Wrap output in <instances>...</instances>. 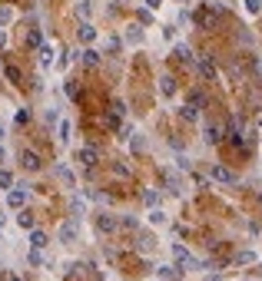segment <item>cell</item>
Returning <instances> with one entry per match:
<instances>
[{
	"label": "cell",
	"mask_w": 262,
	"mask_h": 281,
	"mask_svg": "<svg viewBox=\"0 0 262 281\" xmlns=\"http://www.w3.org/2000/svg\"><path fill=\"white\" fill-rule=\"evenodd\" d=\"M169 251H173V261H176L183 271H199V268H203V261H199L196 255H189V248H186V245H179V241H173V245H169Z\"/></svg>",
	"instance_id": "obj_1"
},
{
	"label": "cell",
	"mask_w": 262,
	"mask_h": 281,
	"mask_svg": "<svg viewBox=\"0 0 262 281\" xmlns=\"http://www.w3.org/2000/svg\"><path fill=\"white\" fill-rule=\"evenodd\" d=\"M56 235H60V241H63V245H73V241L80 238V222H77V218H70V222H63Z\"/></svg>",
	"instance_id": "obj_2"
},
{
	"label": "cell",
	"mask_w": 262,
	"mask_h": 281,
	"mask_svg": "<svg viewBox=\"0 0 262 281\" xmlns=\"http://www.w3.org/2000/svg\"><path fill=\"white\" fill-rule=\"evenodd\" d=\"M27 199H30V192H27V185L7 189V205H10V208H23V205H27Z\"/></svg>",
	"instance_id": "obj_3"
},
{
	"label": "cell",
	"mask_w": 262,
	"mask_h": 281,
	"mask_svg": "<svg viewBox=\"0 0 262 281\" xmlns=\"http://www.w3.org/2000/svg\"><path fill=\"white\" fill-rule=\"evenodd\" d=\"M77 40L83 46H90L93 40H97V27H93V20H80V27H77Z\"/></svg>",
	"instance_id": "obj_4"
},
{
	"label": "cell",
	"mask_w": 262,
	"mask_h": 281,
	"mask_svg": "<svg viewBox=\"0 0 262 281\" xmlns=\"http://www.w3.org/2000/svg\"><path fill=\"white\" fill-rule=\"evenodd\" d=\"M196 73L203 76V80H209V83H216V63H212L209 56H199L196 60Z\"/></svg>",
	"instance_id": "obj_5"
},
{
	"label": "cell",
	"mask_w": 262,
	"mask_h": 281,
	"mask_svg": "<svg viewBox=\"0 0 262 281\" xmlns=\"http://www.w3.org/2000/svg\"><path fill=\"white\" fill-rule=\"evenodd\" d=\"M209 175H212V182L236 185V172H232V169H226V165H212V169H209Z\"/></svg>",
	"instance_id": "obj_6"
},
{
	"label": "cell",
	"mask_w": 262,
	"mask_h": 281,
	"mask_svg": "<svg viewBox=\"0 0 262 281\" xmlns=\"http://www.w3.org/2000/svg\"><path fill=\"white\" fill-rule=\"evenodd\" d=\"M97 228L103 232V235H113V232L120 228V218H116V215H106V212H103V215H97Z\"/></svg>",
	"instance_id": "obj_7"
},
{
	"label": "cell",
	"mask_w": 262,
	"mask_h": 281,
	"mask_svg": "<svg viewBox=\"0 0 262 281\" xmlns=\"http://www.w3.org/2000/svg\"><path fill=\"white\" fill-rule=\"evenodd\" d=\"M20 165L27 169V172H37L44 162H40V156H37L33 149H23V152H20Z\"/></svg>",
	"instance_id": "obj_8"
},
{
	"label": "cell",
	"mask_w": 262,
	"mask_h": 281,
	"mask_svg": "<svg viewBox=\"0 0 262 281\" xmlns=\"http://www.w3.org/2000/svg\"><path fill=\"white\" fill-rule=\"evenodd\" d=\"M77 159L90 169V165H97V162H100V149H97V146H83V149L77 152Z\"/></svg>",
	"instance_id": "obj_9"
},
{
	"label": "cell",
	"mask_w": 262,
	"mask_h": 281,
	"mask_svg": "<svg viewBox=\"0 0 262 281\" xmlns=\"http://www.w3.org/2000/svg\"><path fill=\"white\" fill-rule=\"evenodd\" d=\"M156 275H159L163 281H179L186 271L179 268V265H159V268H156Z\"/></svg>",
	"instance_id": "obj_10"
},
{
	"label": "cell",
	"mask_w": 262,
	"mask_h": 281,
	"mask_svg": "<svg viewBox=\"0 0 262 281\" xmlns=\"http://www.w3.org/2000/svg\"><path fill=\"white\" fill-rule=\"evenodd\" d=\"M176 60H179L183 66H193V70H196V56H193V50H189L186 43H176Z\"/></svg>",
	"instance_id": "obj_11"
},
{
	"label": "cell",
	"mask_w": 262,
	"mask_h": 281,
	"mask_svg": "<svg viewBox=\"0 0 262 281\" xmlns=\"http://www.w3.org/2000/svg\"><path fill=\"white\" fill-rule=\"evenodd\" d=\"M143 40H146V33H143V23H130V27H126V43L140 46Z\"/></svg>",
	"instance_id": "obj_12"
},
{
	"label": "cell",
	"mask_w": 262,
	"mask_h": 281,
	"mask_svg": "<svg viewBox=\"0 0 262 281\" xmlns=\"http://www.w3.org/2000/svg\"><path fill=\"white\" fill-rule=\"evenodd\" d=\"M80 60H83V66H90V70H93V66H100V60H103V53H100L97 46H87V50L80 53Z\"/></svg>",
	"instance_id": "obj_13"
},
{
	"label": "cell",
	"mask_w": 262,
	"mask_h": 281,
	"mask_svg": "<svg viewBox=\"0 0 262 281\" xmlns=\"http://www.w3.org/2000/svg\"><path fill=\"white\" fill-rule=\"evenodd\" d=\"M73 10H77L80 20H93V10H97V3H93V0H77V7H73Z\"/></svg>",
	"instance_id": "obj_14"
},
{
	"label": "cell",
	"mask_w": 262,
	"mask_h": 281,
	"mask_svg": "<svg viewBox=\"0 0 262 281\" xmlns=\"http://www.w3.org/2000/svg\"><path fill=\"white\" fill-rule=\"evenodd\" d=\"M37 53H40V66H44V70H50V66H53V56H56L53 43H44L40 50H37Z\"/></svg>",
	"instance_id": "obj_15"
},
{
	"label": "cell",
	"mask_w": 262,
	"mask_h": 281,
	"mask_svg": "<svg viewBox=\"0 0 262 281\" xmlns=\"http://www.w3.org/2000/svg\"><path fill=\"white\" fill-rule=\"evenodd\" d=\"M222 132H226V126H212V122H209V126H206V142H209V146H219V142L226 139Z\"/></svg>",
	"instance_id": "obj_16"
},
{
	"label": "cell",
	"mask_w": 262,
	"mask_h": 281,
	"mask_svg": "<svg viewBox=\"0 0 262 281\" xmlns=\"http://www.w3.org/2000/svg\"><path fill=\"white\" fill-rule=\"evenodd\" d=\"M47 241H50V238H47V232H40V228H33V232H30V248H40V251H44Z\"/></svg>",
	"instance_id": "obj_17"
},
{
	"label": "cell",
	"mask_w": 262,
	"mask_h": 281,
	"mask_svg": "<svg viewBox=\"0 0 262 281\" xmlns=\"http://www.w3.org/2000/svg\"><path fill=\"white\" fill-rule=\"evenodd\" d=\"M256 261H259V255H256V251H249V248H246V251H239V255L232 258V265H239V268H242V265H256Z\"/></svg>",
	"instance_id": "obj_18"
},
{
	"label": "cell",
	"mask_w": 262,
	"mask_h": 281,
	"mask_svg": "<svg viewBox=\"0 0 262 281\" xmlns=\"http://www.w3.org/2000/svg\"><path fill=\"white\" fill-rule=\"evenodd\" d=\"M70 132H73L70 119H60V122H56V139H60V142H70Z\"/></svg>",
	"instance_id": "obj_19"
},
{
	"label": "cell",
	"mask_w": 262,
	"mask_h": 281,
	"mask_svg": "<svg viewBox=\"0 0 262 281\" xmlns=\"http://www.w3.org/2000/svg\"><path fill=\"white\" fill-rule=\"evenodd\" d=\"M153 245H156V238L150 235V232H140V235H136V248L140 251H150Z\"/></svg>",
	"instance_id": "obj_20"
},
{
	"label": "cell",
	"mask_w": 262,
	"mask_h": 281,
	"mask_svg": "<svg viewBox=\"0 0 262 281\" xmlns=\"http://www.w3.org/2000/svg\"><path fill=\"white\" fill-rule=\"evenodd\" d=\"M159 93H163L166 99L176 93V80H173V76H163V80H159Z\"/></svg>",
	"instance_id": "obj_21"
},
{
	"label": "cell",
	"mask_w": 262,
	"mask_h": 281,
	"mask_svg": "<svg viewBox=\"0 0 262 281\" xmlns=\"http://www.w3.org/2000/svg\"><path fill=\"white\" fill-rule=\"evenodd\" d=\"M44 43H47V40H44V33H40V30H30V33H27V46H33V50H40Z\"/></svg>",
	"instance_id": "obj_22"
},
{
	"label": "cell",
	"mask_w": 262,
	"mask_h": 281,
	"mask_svg": "<svg viewBox=\"0 0 262 281\" xmlns=\"http://www.w3.org/2000/svg\"><path fill=\"white\" fill-rule=\"evenodd\" d=\"M143 202H146L150 208H156L159 205V192H156V189H143Z\"/></svg>",
	"instance_id": "obj_23"
},
{
	"label": "cell",
	"mask_w": 262,
	"mask_h": 281,
	"mask_svg": "<svg viewBox=\"0 0 262 281\" xmlns=\"http://www.w3.org/2000/svg\"><path fill=\"white\" fill-rule=\"evenodd\" d=\"M189 106H209V99H206V93H199V89H193V93H189Z\"/></svg>",
	"instance_id": "obj_24"
},
{
	"label": "cell",
	"mask_w": 262,
	"mask_h": 281,
	"mask_svg": "<svg viewBox=\"0 0 262 281\" xmlns=\"http://www.w3.org/2000/svg\"><path fill=\"white\" fill-rule=\"evenodd\" d=\"M169 218H166L163 208H150V225H166Z\"/></svg>",
	"instance_id": "obj_25"
},
{
	"label": "cell",
	"mask_w": 262,
	"mask_h": 281,
	"mask_svg": "<svg viewBox=\"0 0 262 281\" xmlns=\"http://www.w3.org/2000/svg\"><path fill=\"white\" fill-rule=\"evenodd\" d=\"M3 73H7V80H10V83H23V73H20V66L7 63V70H3Z\"/></svg>",
	"instance_id": "obj_26"
},
{
	"label": "cell",
	"mask_w": 262,
	"mask_h": 281,
	"mask_svg": "<svg viewBox=\"0 0 262 281\" xmlns=\"http://www.w3.org/2000/svg\"><path fill=\"white\" fill-rule=\"evenodd\" d=\"M179 116H183L186 122H196V119H199V109H196V106H189V103H186V106L179 109Z\"/></svg>",
	"instance_id": "obj_27"
},
{
	"label": "cell",
	"mask_w": 262,
	"mask_h": 281,
	"mask_svg": "<svg viewBox=\"0 0 262 281\" xmlns=\"http://www.w3.org/2000/svg\"><path fill=\"white\" fill-rule=\"evenodd\" d=\"M166 192H169V195H179V192H183V189H179V179L169 175V172H166Z\"/></svg>",
	"instance_id": "obj_28"
},
{
	"label": "cell",
	"mask_w": 262,
	"mask_h": 281,
	"mask_svg": "<svg viewBox=\"0 0 262 281\" xmlns=\"http://www.w3.org/2000/svg\"><path fill=\"white\" fill-rule=\"evenodd\" d=\"M242 3H246V13L249 17H259L262 13V0H242Z\"/></svg>",
	"instance_id": "obj_29"
},
{
	"label": "cell",
	"mask_w": 262,
	"mask_h": 281,
	"mask_svg": "<svg viewBox=\"0 0 262 281\" xmlns=\"http://www.w3.org/2000/svg\"><path fill=\"white\" fill-rule=\"evenodd\" d=\"M27 261H30V265H33V268H40V265H44V251H40V248H30V255H27Z\"/></svg>",
	"instance_id": "obj_30"
},
{
	"label": "cell",
	"mask_w": 262,
	"mask_h": 281,
	"mask_svg": "<svg viewBox=\"0 0 262 281\" xmlns=\"http://www.w3.org/2000/svg\"><path fill=\"white\" fill-rule=\"evenodd\" d=\"M56 175H60V179H63L66 185H73V182H77V175L70 172V169H66V165H56Z\"/></svg>",
	"instance_id": "obj_31"
},
{
	"label": "cell",
	"mask_w": 262,
	"mask_h": 281,
	"mask_svg": "<svg viewBox=\"0 0 262 281\" xmlns=\"http://www.w3.org/2000/svg\"><path fill=\"white\" fill-rule=\"evenodd\" d=\"M109 116H113V119H123V116H126V106H123L120 99H113V106H109Z\"/></svg>",
	"instance_id": "obj_32"
},
{
	"label": "cell",
	"mask_w": 262,
	"mask_h": 281,
	"mask_svg": "<svg viewBox=\"0 0 262 281\" xmlns=\"http://www.w3.org/2000/svg\"><path fill=\"white\" fill-rule=\"evenodd\" d=\"M73 60H77V53H73V50H66V53H60V60H56V66H60V70H66V66L73 63Z\"/></svg>",
	"instance_id": "obj_33"
},
{
	"label": "cell",
	"mask_w": 262,
	"mask_h": 281,
	"mask_svg": "<svg viewBox=\"0 0 262 281\" xmlns=\"http://www.w3.org/2000/svg\"><path fill=\"white\" fill-rule=\"evenodd\" d=\"M17 222H20L23 228H30V232H33V215L27 212V208H20V215H17Z\"/></svg>",
	"instance_id": "obj_34"
},
{
	"label": "cell",
	"mask_w": 262,
	"mask_h": 281,
	"mask_svg": "<svg viewBox=\"0 0 262 281\" xmlns=\"http://www.w3.org/2000/svg\"><path fill=\"white\" fill-rule=\"evenodd\" d=\"M0 189H13V172L0 169Z\"/></svg>",
	"instance_id": "obj_35"
},
{
	"label": "cell",
	"mask_w": 262,
	"mask_h": 281,
	"mask_svg": "<svg viewBox=\"0 0 262 281\" xmlns=\"http://www.w3.org/2000/svg\"><path fill=\"white\" fill-rule=\"evenodd\" d=\"M120 225H123V228H130V232H136V228H140V222H136L133 215H123V218H120Z\"/></svg>",
	"instance_id": "obj_36"
},
{
	"label": "cell",
	"mask_w": 262,
	"mask_h": 281,
	"mask_svg": "<svg viewBox=\"0 0 262 281\" xmlns=\"http://www.w3.org/2000/svg\"><path fill=\"white\" fill-rule=\"evenodd\" d=\"M70 212H73V218H83V202L73 199V202H70Z\"/></svg>",
	"instance_id": "obj_37"
},
{
	"label": "cell",
	"mask_w": 262,
	"mask_h": 281,
	"mask_svg": "<svg viewBox=\"0 0 262 281\" xmlns=\"http://www.w3.org/2000/svg\"><path fill=\"white\" fill-rule=\"evenodd\" d=\"M10 20H13V10H10V7H0V27L10 23Z\"/></svg>",
	"instance_id": "obj_38"
},
{
	"label": "cell",
	"mask_w": 262,
	"mask_h": 281,
	"mask_svg": "<svg viewBox=\"0 0 262 281\" xmlns=\"http://www.w3.org/2000/svg\"><path fill=\"white\" fill-rule=\"evenodd\" d=\"M113 172L120 175V179H130V165H123V162H116V165H113Z\"/></svg>",
	"instance_id": "obj_39"
},
{
	"label": "cell",
	"mask_w": 262,
	"mask_h": 281,
	"mask_svg": "<svg viewBox=\"0 0 262 281\" xmlns=\"http://www.w3.org/2000/svg\"><path fill=\"white\" fill-rule=\"evenodd\" d=\"M87 199H90V202H106V195L97 192V189H87Z\"/></svg>",
	"instance_id": "obj_40"
},
{
	"label": "cell",
	"mask_w": 262,
	"mask_h": 281,
	"mask_svg": "<svg viewBox=\"0 0 262 281\" xmlns=\"http://www.w3.org/2000/svg\"><path fill=\"white\" fill-rule=\"evenodd\" d=\"M176 165H179V169H193V162H189V156H176Z\"/></svg>",
	"instance_id": "obj_41"
},
{
	"label": "cell",
	"mask_w": 262,
	"mask_h": 281,
	"mask_svg": "<svg viewBox=\"0 0 262 281\" xmlns=\"http://www.w3.org/2000/svg\"><path fill=\"white\" fill-rule=\"evenodd\" d=\"M150 20H153V10H146V7H143V10H140V23H150Z\"/></svg>",
	"instance_id": "obj_42"
},
{
	"label": "cell",
	"mask_w": 262,
	"mask_h": 281,
	"mask_svg": "<svg viewBox=\"0 0 262 281\" xmlns=\"http://www.w3.org/2000/svg\"><path fill=\"white\" fill-rule=\"evenodd\" d=\"M143 149H146V142H143L140 136H136V139H133V152H143Z\"/></svg>",
	"instance_id": "obj_43"
},
{
	"label": "cell",
	"mask_w": 262,
	"mask_h": 281,
	"mask_svg": "<svg viewBox=\"0 0 262 281\" xmlns=\"http://www.w3.org/2000/svg\"><path fill=\"white\" fill-rule=\"evenodd\" d=\"M163 7V0H146V10H159Z\"/></svg>",
	"instance_id": "obj_44"
},
{
	"label": "cell",
	"mask_w": 262,
	"mask_h": 281,
	"mask_svg": "<svg viewBox=\"0 0 262 281\" xmlns=\"http://www.w3.org/2000/svg\"><path fill=\"white\" fill-rule=\"evenodd\" d=\"M7 46V30H0V50Z\"/></svg>",
	"instance_id": "obj_45"
},
{
	"label": "cell",
	"mask_w": 262,
	"mask_h": 281,
	"mask_svg": "<svg viewBox=\"0 0 262 281\" xmlns=\"http://www.w3.org/2000/svg\"><path fill=\"white\" fill-rule=\"evenodd\" d=\"M3 281H20L17 275H10V271H3Z\"/></svg>",
	"instance_id": "obj_46"
},
{
	"label": "cell",
	"mask_w": 262,
	"mask_h": 281,
	"mask_svg": "<svg viewBox=\"0 0 262 281\" xmlns=\"http://www.w3.org/2000/svg\"><path fill=\"white\" fill-rule=\"evenodd\" d=\"M3 159H7V152H3V146H0V162H3Z\"/></svg>",
	"instance_id": "obj_47"
},
{
	"label": "cell",
	"mask_w": 262,
	"mask_h": 281,
	"mask_svg": "<svg viewBox=\"0 0 262 281\" xmlns=\"http://www.w3.org/2000/svg\"><path fill=\"white\" fill-rule=\"evenodd\" d=\"M0 139H3V126H0Z\"/></svg>",
	"instance_id": "obj_48"
},
{
	"label": "cell",
	"mask_w": 262,
	"mask_h": 281,
	"mask_svg": "<svg viewBox=\"0 0 262 281\" xmlns=\"http://www.w3.org/2000/svg\"><path fill=\"white\" fill-rule=\"evenodd\" d=\"M259 202H262V195H259Z\"/></svg>",
	"instance_id": "obj_49"
}]
</instances>
